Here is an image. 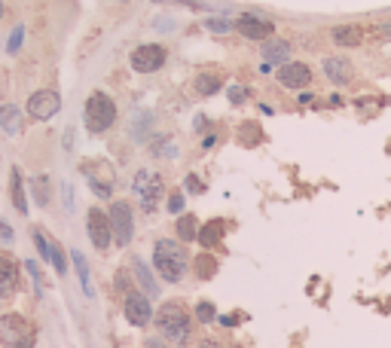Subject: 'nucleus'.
<instances>
[{
  "mask_svg": "<svg viewBox=\"0 0 391 348\" xmlns=\"http://www.w3.org/2000/svg\"><path fill=\"white\" fill-rule=\"evenodd\" d=\"M15 287H19V266H15V260L0 253V300L13 296Z\"/></svg>",
  "mask_w": 391,
  "mask_h": 348,
  "instance_id": "nucleus-14",
  "label": "nucleus"
},
{
  "mask_svg": "<svg viewBox=\"0 0 391 348\" xmlns=\"http://www.w3.org/2000/svg\"><path fill=\"white\" fill-rule=\"evenodd\" d=\"M0 342L3 348H34L37 330L24 315H0Z\"/></svg>",
  "mask_w": 391,
  "mask_h": 348,
  "instance_id": "nucleus-4",
  "label": "nucleus"
},
{
  "mask_svg": "<svg viewBox=\"0 0 391 348\" xmlns=\"http://www.w3.org/2000/svg\"><path fill=\"white\" fill-rule=\"evenodd\" d=\"M22 37H24V28H15V34H10V43H6V53H19V46H22Z\"/></svg>",
  "mask_w": 391,
  "mask_h": 348,
  "instance_id": "nucleus-35",
  "label": "nucleus"
},
{
  "mask_svg": "<svg viewBox=\"0 0 391 348\" xmlns=\"http://www.w3.org/2000/svg\"><path fill=\"white\" fill-rule=\"evenodd\" d=\"M248 86H229V104H236V107H242L245 101H248Z\"/></svg>",
  "mask_w": 391,
  "mask_h": 348,
  "instance_id": "nucleus-33",
  "label": "nucleus"
},
{
  "mask_svg": "<svg viewBox=\"0 0 391 348\" xmlns=\"http://www.w3.org/2000/svg\"><path fill=\"white\" fill-rule=\"evenodd\" d=\"M156 327L165 342L184 348L193 342V315L187 312L184 302H165L159 312H156Z\"/></svg>",
  "mask_w": 391,
  "mask_h": 348,
  "instance_id": "nucleus-1",
  "label": "nucleus"
},
{
  "mask_svg": "<svg viewBox=\"0 0 391 348\" xmlns=\"http://www.w3.org/2000/svg\"><path fill=\"white\" fill-rule=\"evenodd\" d=\"M83 120H86V129L92 134H104L111 125L116 123V104L111 95H104V92H92L86 101V107H83Z\"/></svg>",
  "mask_w": 391,
  "mask_h": 348,
  "instance_id": "nucleus-3",
  "label": "nucleus"
},
{
  "mask_svg": "<svg viewBox=\"0 0 391 348\" xmlns=\"http://www.w3.org/2000/svg\"><path fill=\"white\" fill-rule=\"evenodd\" d=\"M24 269H28V272H31V278H34V287H37V293H43V272H40V266H37L34 260H28V263H24Z\"/></svg>",
  "mask_w": 391,
  "mask_h": 348,
  "instance_id": "nucleus-34",
  "label": "nucleus"
},
{
  "mask_svg": "<svg viewBox=\"0 0 391 348\" xmlns=\"http://www.w3.org/2000/svg\"><path fill=\"white\" fill-rule=\"evenodd\" d=\"M364 28L361 25H336L334 31H330V40H334L336 46H361L364 43Z\"/></svg>",
  "mask_w": 391,
  "mask_h": 348,
  "instance_id": "nucleus-16",
  "label": "nucleus"
},
{
  "mask_svg": "<svg viewBox=\"0 0 391 348\" xmlns=\"http://www.w3.org/2000/svg\"><path fill=\"white\" fill-rule=\"evenodd\" d=\"M3 15H6V6H3V0H0V19H3Z\"/></svg>",
  "mask_w": 391,
  "mask_h": 348,
  "instance_id": "nucleus-42",
  "label": "nucleus"
},
{
  "mask_svg": "<svg viewBox=\"0 0 391 348\" xmlns=\"http://www.w3.org/2000/svg\"><path fill=\"white\" fill-rule=\"evenodd\" d=\"M0 129H3L6 134H19L22 132V110L15 104L0 107Z\"/></svg>",
  "mask_w": 391,
  "mask_h": 348,
  "instance_id": "nucleus-18",
  "label": "nucleus"
},
{
  "mask_svg": "<svg viewBox=\"0 0 391 348\" xmlns=\"http://www.w3.org/2000/svg\"><path fill=\"white\" fill-rule=\"evenodd\" d=\"M49 263L55 266V272H58V275H64V272H68V260H64V248H62L58 242H52V260H49Z\"/></svg>",
  "mask_w": 391,
  "mask_h": 348,
  "instance_id": "nucleus-29",
  "label": "nucleus"
},
{
  "mask_svg": "<svg viewBox=\"0 0 391 348\" xmlns=\"http://www.w3.org/2000/svg\"><path fill=\"white\" fill-rule=\"evenodd\" d=\"M196 321L199 324H214V321H218V309H214V302H199L196 305Z\"/></svg>",
  "mask_w": 391,
  "mask_h": 348,
  "instance_id": "nucleus-26",
  "label": "nucleus"
},
{
  "mask_svg": "<svg viewBox=\"0 0 391 348\" xmlns=\"http://www.w3.org/2000/svg\"><path fill=\"white\" fill-rule=\"evenodd\" d=\"M31 190H34V196H37V205H49V177L46 174H37L34 181H31Z\"/></svg>",
  "mask_w": 391,
  "mask_h": 348,
  "instance_id": "nucleus-25",
  "label": "nucleus"
},
{
  "mask_svg": "<svg viewBox=\"0 0 391 348\" xmlns=\"http://www.w3.org/2000/svg\"><path fill=\"white\" fill-rule=\"evenodd\" d=\"M122 315H126V321L131 327H147L150 321H153V305H150V300L144 293H126V300H122Z\"/></svg>",
  "mask_w": 391,
  "mask_h": 348,
  "instance_id": "nucleus-11",
  "label": "nucleus"
},
{
  "mask_svg": "<svg viewBox=\"0 0 391 348\" xmlns=\"http://www.w3.org/2000/svg\"><path fill=\"white\" fill-rule=\"evenodd\" d=\"M278 83L285 89H306L312 83V67L303 62H285L278 67Z\"/></svg>",
  "mask_w": 391,
  "mask_h": 348,
  "instance_id": "nucleus-12",
  "label": "nucleus"
},
{
  "mask_svg": "<svg viewBox=\"0 0 391 348\" xmlns=\"http://www.w3.org/2000/svg\"><path fill=\"white\" fill-rule=\"evenodd\" d=\"M131 269H135V278H138V284L147 291V296H159V284H156V278L150 275V269L144 266V260H131Z\"/></svg>",
  "mask_w": 391,
  "mask_h": 348,
  "instance_id": "nucleus-21",
  "label": "nucleus"
},
{
  "mask_svg": "<svg viewBox=\"0 0 391 348\" xmlns=\"http://www.w3.org/2000/svg\"><path fill=\"white\" fill-rule=\"evenodd\" d=\"M193 86H196L199 95L208 98V95H214V92H220V89H223V76H220V74H199Z\"/></svg>",
  "mask_w": 391,
  "mask_h": 348,
  "instance_id": "nucleus-22",
  "label": "nucleus"
},
{
  "mask_svg": "<svg viewBox=\"0 0 391 348\" xmlns=\"http://www.w3.org/2000/svg\"><path fill=\"white\" fill-rule=\"evenodd\" d=\"M263 62L266 64H285L290 62V43L281 37H269L263 40Z\"/></svg>",
  "mask_w": 391,
  "mask_h": 348,
  "instance_id": "nucleus-15",
  "label": "nucleus"
},
{
  "mask_svg": "<svg viewBox=\"0 0 391 348\" xmlns=\"http://www.w3.org/2000/svg\"><path fill=\"white\" fill-rule=\"evenodd\" d=\"M223 220H211V223H205V226H199V244H202V248L208 251V248H214V244H218L220 239H223Z\"/></svg>",
  "mask_w": 391,
  "mask_h": 348,
  "instance_id": "nucleus-19",
  "label": "nucleus"
},
{
  "mask_svg": "<svg viewBox=\"0 0 391 348\" xmlns=\"http://www.w3.org/2000/svg\"><path fill=\"white\" fill-rule=\"evenodd\" d=\"M184 193L180 190H174L171 196H165V208H169V214H184Z\"/></svg>",
  "mask_w": 391,
  "mask_h": 348,
  "instance_id": "nucleus-28",
  "label": "nucleus"
},
{
  "mask_svg": "<svg viewBox=\"0 0 391 348\" xmlns=\"http://www.w3.org/2000/svg\"><path fill=\"white\" fill-rule=\"evenodd\" d=\"M86 229H89V239H92L95 251H107V248H111V242H113V229H111V217H107L101 208H89Z\"/></svg>",
  "mask_w": 391,
  "mask_h": 348,
  "instance_id": "nucleus-9",
  "label": "nucleus"
},
{
  "mask_svg": "<svg viewBox=\"0 0 391 348\" xmlns=\"http://www.w3.org/2000/svg\"><path fill=\"white\" fill-rule=\"evenodd\" d=\"M196 348H227L220 342V339H211V336H205V339H199L196 342Z\"/></svg>",
  "mask_w": 391,
  "mask_h": 348,
  "instance_id": "nucleus-39",
  "label": "nucleus"
},
{
  "mask_svg": "<svg viewBox=\"0 0 391 348\" xmlns=\"http://www.w3.org/2000/svg\"><path fill=\"white\" fill-rule=\"evenodd\" d=\"M116 291H126V293H131V278H129V272H116Z\"/></svg>",
  "mask_w": 391,
  "mask_h": 348,
  "instance_id": "nucleus-37",
  "label": "nucleus"
},
{
  "mask_svg": "<svg viewBox=\"0 0 391 348\" xmlns=\"http://www.w3.org/2000/svg\"><path fill=\"white\" fill-rule=\"evenodd\" d=\"M184 186H187V193H205V183L199 181L196 174H187V181H184Z\"/></svg>",
  "mask_w": 391,
  "mask_h": 348,
  "instance_id": "nucleus-36",
  "label": "nucleus"
},
{
  "mask_svg": "<svg viewBox=\"0 0 391 348\" xmlns=\"http://www.w3.org/2000/svg\"><path fill=\"white\" fill-rule=\"evenodd\" d=\"M214 269H218L214 257H196V272H199V278H211Z\"/></svg>",
  "mask_w": 391,
  "mask_h": 348,
  "instance_id": "nucleus-30",
  "label": "nucleus"
},
{
  "mask_svg": "<svg viewBox=\"0 0 391 348\" xmlns=\"http://www.w3.org/2000/svg\"><path fill=\"white\" fill-rule=\"evenodd\" d=\"M324 76H327L334 86H346V83H352V62H348V58H339V55L324 58Z\"/></svg>",
  "mask_w": 391,
  "mask_h": 348,
  "instance_id": "nucleus-13",
  "label": "nucleus"
},
{
  "mask_svg": "<svg viewBox=\"0 0 391 348\" xmlns=\"http://www.w3.org/2000/svg\"><path fill=\"white\" fill-rule=\"evenodd\" d=\"M236 31L242 34L245 40H257V43L276 37V25H272L269 19H263V15H257V13H242V15H239V19H236Z\"/></svg>",
  "mask_w": 391,
  "mask_h": 348,
  "instance_id": "nucleus-7",
  "label": "nucleus"
},
{
  "mask_svg": "<svg viewBox=\"0 0 391 348\" xmlns=\"http://www.w3.org/2000/svg\"><path fill=\"white\" fill-rule=\"evenodd\" d=\"M58 110H62V95H58L55 89H40V92H34V95L28 98V113L34 116V120H40V123L52 120Z\"/></svg>",
  "mask_w": 391,
  "mask_h": 348,
  "instance_id": "nucleus-10",
  "label": "nucleus"
},
{
  "mask_svg": "<svg viewBox=\"0 0 391 348\" xmlns=\"http://www.w3.org/2000/svg\"><path fill=\"white\" fill-rule=\"evenodd\" d=\"M144 348H169V345H165L162 339H147V342H144Z\"/></svg>",
  "mask_w": 391,
  "mask_h": 348,
  "instance_id": "nucleus-41",
  "label": "nucleus"
},
{
  "mask_svg": "<svg viewBox=\"0 0 391 348\" xmlns=\"http://www.w3.org/2000/svg\"><path fill=\"white\" fill-rule=\"evenodd\" d=\"M111 229H113V242L120 248H129L131 235H135V217H131V205L129 202H113L111 205Z\"/></svg>",
  "mask_w": 391,
  "mask_h": 348,
  "instance_id": "nucleus-6",
  "label": "nucleus"
},
{
  "mask_svg": "<svg viewBox=\"0 0 391 348\" xmlns=\"http://www.w3.org/2000/svg\"><path fill=\"white\" fill-rule=\"evenodd\" d=\"M150 153H153L156 159H174L178 156V144L171 138H156V141H150Z\"/></svg>",
  "mask_w": 391,
  "mask_h": 348,
  "instance_id": "nucleus-24",
  "label": "nucleus"
},
{
  "mask_svg": "<svg viewBox=\"0 0 391 348\" xmlns=\"http://www.w3.org/2000/svg\"><path fill=\"white\" fill-rule=\"evenodd\" d=\"M144 125H150V113H138V123H131V138L135 141H144Z\"/></svg>",
  "mask_w": 391,
  "mask_h": 348,
  "instance_id": "nucleus-32",
  "label": "nucleus"
},
{
  "mask_svg": "<svg viewBox=\"0 0 391 348\" xmlns=\"http://www.w3.org/2000/svg\"><path fill=\"white\" fill-rule=\"evenodd\" d=\"M218 324H220V327H236V318H232V315H220Z\"/></svg>",
  "mask_w": 391,
  "mask_h": 348,
  "instance_id": "nucleus-40",
  "label": "nucleus"
},
{
  "mask_svg": "<svg viewBox=\"0 0 391 348\" xmlns=\"http://www.w3.org/2000/svg\"><path fill=\"white\" fill-rule=\"evenodd\" d=\"M71 260H73V269H77V275H80V287L86 291V296H95L92 275H89V266H86V260H83V253L80 251H71Z\"/></svg>",
  "mask_w": 391,
  "mask_h": 348,
  "instance_id": "nucleus-23",
  "label": "nucleus"
},
{
  "mask_svg": "<svg viewBox=\"0 0 391 348\" xmlns=\"http://www.w3.org/2000/svg\"><path fill=\"white\" fill-rule=\"evenodd\" d=\"M10 199L19 214H28V199H24V186H22V172L13 168L10 172Z\"/></svg>",
  "mask_w": 391,
  "mask_h": 348,
  "instance_id": "nucleus-20",
  "label": "nucleus"
},
{
  "mask_svg": "<svg viewBox=\"0 0 391 348\" xmlns=\"http://www.w3.org/2000/svg\"><path fill=\"white\" fill-rule=\"evenodd\" d=\"M153 266H156V272H159L165 281L178 284L180 278L187 275V269H190V253L184 248V242L159 239L153 244Z\"/></svg>",
  "mask_w": 391,
  "mask_h": 348,
  "instance_id": "nucleus-2",
  "label": "nucleus"
},
{
  "mask_svg": "<svg viewBox=\"0 0 391 348\" xmlns=\"http://www.w3.org/2000/svg\"><path fill=\"white\" fill-rule=\"evenodd\" d=\"M165 58H169L165 46H159V43H144V46H138L135 53L129 55V62H131V67H135L138 74H156L165 64Z\"/></svg>",
  "mask_w": 391,
  "mask_h": 348,
  "instance_id": "nucleus-8",
  "label": "nucleus"
},
{
  "mask_svg": "<svg viewBox=\"0 0 391 348\" xmlns=\"http://www.w3.org/2000/svg\"><path fill=\"white\" fill-rule=\"evenodd\" d=\"M205 28L214 31V34H229L232 25H229L227 19H218V15H211V19H205Z\"/></svg>",
  "mask_w": 391,
  "mask_h": 348,
  "instance_id": "nucleus-31",
  "label": "nucleus"
},
{
  "mask_svg": "<svg viewBox=\"0 0 391 348\" xmlns=\"http://www.w3.org/2000/svg\"><path fill=\"white\" fill-rule=\"evenodd\" d=\"M131 190L138 193V202H141V211H144V214H153V211L159 208V202L165 199V181L153 172H138Z\"/></svg>",
  "mask_w": 391,
  "mask_h": 348,
  "instance_id": "nucleus-5",
  "label": "nucleus"
},
{
  "mask_svg": "<svg viewBox=\"0 0 391 348\" xmlns=\"http://www.w3.org/2000/svg\"><path fill=\"white\" fill-rule=\"evenodd\" d=\"M239 141H242V144H248V147H254V144L260 141V125H257V123H248V125H242V132H239Z\"/></svg>",
  "mask_w": 391,
  "mask_h": 348,
  "instance_id": "nucleus-27",
  "label": "nucleus"
},
{
  "mask_svg": "<svg viewBox=\"0 0 391 348\" xmlns=\"http://www.w3.org/2000/svg\"><path fill=\"white\" fill-rule=\"evenodd\" d=\"M199 220H196V214H180L178 217V223H174V232H178V242H196L199 239Z\"/></svg>",
  "mask_w": 391,
  "mask_h": 348,
  "instance_id": "nucleus-17",
  "label": "nucleus"
},
{
  "mask_svg": "<svg viewBox=\"0 0 391 348\" xmlns=\"http://www.w3.org/2000/svg\"><path fill=\"white\" fill-rule=\"evenodd\" d=\"M15 242V232H13V226H6L3 220H0V244H13Z\"/></svg>",
  "mask_w": 391,
  "mask_h": 348,
  "instance_id": "nucleus-38",
  "label": "nucleus"
}]
</instances>
